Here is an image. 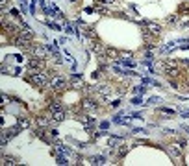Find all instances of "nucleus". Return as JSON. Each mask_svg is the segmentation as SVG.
<instances>
[{
    "label": "nucleus",
    "mask_w": 189,
    "mask_h": 166,
    "mask_svg": "<svg viewBox=\"0 0 189 166\" xmlns=\"http://www.w3.org/2000/svg\"><path fill=\"white\" fill-rule=\"evenodd\" d=\"M56 161H58V164H69V162H67V159H65V157H61V155H59V151L56 153Z\"/></svg>",
    "instance_id": "412c9836"
},
{
    "label": "nucleus",
    "mask_w": 189,
    "mask_h": 166,
    "mask_svg": "<svg viewBox=\"0 0 189 166\" xmlns=\"http://www.w3.org/2000/svg\"><path fill=\"white\" fill-rule=\"evenodd\" d=\"M120 142V138H115V137H111L109 138V146H115V144H119Z\"/></svg>",
    "instance_id": "393cba45"
},
{
    "label": "nucleus",
    "mask_w": 189,
    "mask_h": 166,
    "mask_svg": "<svg viewBox=\"0 0 189 166\" xmlns=\"http://www.w3.org/2000/svg\"><path fill=\"white\" fill-rule=\"evenodd\" d=\"M17 126H19L20 129H26V127L30 126V120H28L26 116H19V118H17Z\"/></svg>",
    "instance_id": "f8f14e48"
},
{
    "label": "nucleus",
    "mask_w": 189,
    "mask_h": 166,
    "mask_svg": "<svg viewBox=\"0 0 189 166\" xmlns=\"http://www.w3.org/2000/svg\"><path fill=\"white\" fill-rule=\"evenodd\" d=\"M117 153H119V157H124V155L128 153V146H120V150Z\"/></svg>",
    "instance_id": "5701e85b"
},
{
    "label": "nucleus",
    "mask_w": 189,
    "mask_h": 166,
    "mask_svg": "<svg viewBox=\"0 0 189 166\" xmlns=\"http://www.w3.org/2000/svg\"><path fill=\"white\" fill-rule=\"evenodd\" d=\"M84 126H85L87 131H93V127L96 126V120L91 118V116H87V118H84Z\"/></svg>",
    "instance_id": "9b49d317"
},
{
    "label": "nucleus",
    "mask_w": 189,
    "mask_h": 166,
    "mask_svg": "<svg viewBox=\"0 0 189 166\" xmlns=\"http://www.w3.org/2000/svg\"><path fill=\"white\" fill-rule=\"evenodd\" d=\"M9 15H11V17H17V15H19V11L11 7V9H9Z\"/></svg>",
    "instance_id": "c85d7f7f"
},
{
    "label": "nucleus",
    "mask_w": 189,
    "mask_h": 166,
    "mask_svg": "<svg viewBox=\"0 0 189 166\" xmlns=\"http://www.w3.org/2000/svg\"><path fill=\"white\" fill-rule=\"evenodd\" d=\"M71 85L76 87V89H80V87H84V80L78 74H71Z\"/></svg>",
    "instance_id": "6e6552de"
},
{
    "label": "nucleus",
    "mask_w": 189,
    "mask_h": 166,
    "mask_svg": "<svg viewBox=\"0 0 189 166\" xmlns=\"http://www.w3.org/2000/svg\"><path fill=\"white\" fill-rule=\"evenodd\" d=\"M178 20V15H171V17H167V22H176Z\"/></svg>",
    "instance_id": "cd10ccee"
},
{
    "label": "nucleus",
    "mask_w": 189,
    "mask_h": 166,
    "mask_svg": "<svg viewBox=\"0 0 189 166\" xmlns=\"http://www.w3.org/2000/svg\"><path fill=\"white\" fill-rule=\"evenodd\" d=\"M48 50H50V54L54 55V59H56V63H61V55H59V50H58V46H54V44H48Z\"/></svg>",
    "instance_id": "1a4fd4ad"
},
{
    "label": "nucleus",
    "mask_w": 189,
    "mask_h": 166,
    "mask_svg": "<svg viewBox=\"0 0 189 166\" xmlns=\"http://www.w3.org/2000/svg\"><path fill=\"white\" fill-rule=\"evenodd\" d=\"M158 102L161 103V100H160L158 96H154V98H150V100H148V103H158Z\"/></svg>",
    "instance_id": "bb28decb"
},
{
    "label": "nucleus",
    "mask_w": 189,
    "mask_h": 166,
    "mask_svg": "<svg viewBox=\"0 0 189 166\" xmlns=\"http://www.w3.org/2000/svg\"><path fill=\"white\" fill-rule=\"evenodd\" d=\"M143 35L145 39H154V37H160L161 35V26L158 22H145V30H143Z\"/></svg>",
    "instance_id": "f257e3e1"
},
{
    "label": "nucleus",
    "mask_w": 189,
    "mask_h": 166,
    "mask_svg": "<svg viewBox=\"0 0 189 166\" xmlns=\"http://www.w3.org/2000/svg\"><path fill=\"white\" fill-rule=\"evenodd\" d=\"M119 103H120L119 100H115V102H111V107H119Z\"/></svg>",
    "instance_id": "473e14b6"
},
{
    "label": "nucleus",
    "mask_w": 189,
    "mask_h": 166,
    "mask_svg": "<svg viewBox=\"0 0 189 166\" xmlns=\"http://www.w3.org/2000/svg\"><path fill=\"white\" fill-rule=\"evenodd\" d=\"M91 50H93V52H96V54L100 55V54H102V52H104V46H102V42H100V41H96V39H95V42H93V46H91Z\"/></svg>",
    "instance_id": "ddd939ff"
},
{
    "label": "nucleus",
    "mask_w": 189,
    "mask_h": 166,
    "mask_svg": "<svg viewBox=\"0 0 189 166\" xmlns=\"http://www.w3.org/2000/svg\"><path fill=\"white\" fill-rule=\"evenodd\" d=\"M48 122H50V118H47V116H39V118H37V126H39V127H47Z\"/></svg>",
    "instance_id": "dca6fc26"
},
{
    "label": "nucleus",
    "mask_w": 189,
    "mask_h": 166,
    "mask_svg": "<svg viewBox=\"0 0 189 166\" xmlns=\"http://www.w3.org/2000/svg\"><path fill=\"white\" fill-rule=\"evenodd\" d=\"M58 133H59V131H58V129H52V131H50V135H52V137H54V138H58Z\"/></svg>",
    "instance_id": "7c9ffc66"
},
{
    "label": "nucleus",
    "mask_w": 189,
    "mask_h": 166,
    "mask_svg": "<svg viewBox=\"0 0 189 166\" xmlns=\"http://www.w3.org/2000/svg\"><path fill=\"white\" fill-rule=\"evenodd\" d=\"M160 111H161V113H165V115H174V109H165V107H160Z\"/></svg>",
    "instance_id": "b1692460"
},
{
    "label": "nucleus",
    "mask_w": 189,
    "mask_h": 166,
    "mask_svg": "<svg viewBox=\"0 0 189 166\" xmlns=\"http://www.w3.org/2000/svg\"><path fill=\"white\" fill-rule=\"evenodd\" d=\"M89 162H91V164H104L106 162V157H104V155H96V157L89 159Z\"/></svg>",
    "instance_id": "4468645a"
},
{
    "label": "nucleus",
    "mask_w": 189,
    "mask_h": 166,
    "mask_svg": "<svg viewBox=\"0 0 189 166\" xmlns=\"http://www.w3.org/2000/svg\"><path fill=\"white\" fill-rule=\"evenodd\" d=\"M19 131H20V127H19V126H15V127H9V129L6 131V135H8V137H15Z\"/></svg>",
    "instance_id": "a211bd4d"
},
{
    "label": "nucleus",
    "mask_w": 189,
    "mask_h": 166,
    "mask_svg": "<svg viewBox=\"0 0 189 166\" xmlns=\"http://www.w3.org/2000/svg\"><path fill=\"white\" fill-rule=\"evenodd\" d=\"M2 164H6V166L17 164V159H15V157H9V155H4V157H2Z\"/></svg>",
    "instance_id": "2eb2a0df"
},
{
    "label": "nucleus",
    "mask_w": 189,
    "mask_h": 166,
    "mask_svg": "<svg viewBox=\"0 0 189 166\" xmlns=\"http://www.w3.org/2000/svg\"><path fill=\"white\" fill-rule=\"evenodd\" d=\"M58 151H61V153H65V155H71V157H72V155H74V151H72V150H69V148H65V146H59V148H58Z\"/></svg>",
    "instance_id": "aec40b11"
},
{
    "label": "nucleus",
    "mask_w": 189,
    "mask_h": 166,
    "mask_svg": "<svg viewBox=\"0 0 189 166\" xmlns=\"http://www.w3.org/2000/svg\"><path fill=\"white\" fill-rule=\"evenodd\" d=\"M180 146H182V144H180ZM180 146H172V150H171V155H172V157H180V155H182Z\"/></svg>",
    "instance_id": "6ab92c4d"
},
{
    "label": "nucleus",
    "mask_w": 189,
    "mask_h": 166,
    "mask_svg": "<svg viewBox=\"0 0 189 166\" xmlns=\"http://www.w3.org/2000/svg\"><path fill=\"white\" fill-rule=\"evenodd\" d=\"M30 81L35 85L37 89H44V87L48 85V74L47 72H41V70L39 72H33L30 76Z\"/></svg>",
    "instance_id": "f03ea898"
},
{
    "label": "nucleus",
    "mask_w": 189,
    "mask_h": 166,
    "mask_svg": "<svg viewBox=\"0 0 189 166\" xmlns=\"http://www.w3.org/2000/svg\"><path fill=\"white\" fill-rule=\"evenodd\" d=\"M32 52H33V55L35 57H41V59H44L48 55V46H44V44H32Z\"/></svg>",
    "instance_id": "7ed1b4c3"
},
{
    "label": "nucleus",
    "mask_w": 189,
    "mask_h": 166,
    "mask_svg": "<svg viewBox=\"0 0 189 166\" xmlns=\"http://www.w3.org/2000/svg\"><path fill=\"white\" fill-rule=\"evenodd\" d=\"M100 2H102V4H113L115 0H100Z\"/></svg>",
    "instance_id": "2f4dec72"
},
{
    "label": "nucleus",
    "mask_w": 189,
    "mask_h": 166,
    "mask_svg": "<svg viewBox=\"0 0 189 166\" xmlns=\"http://www.w3.org/2000/svg\"><path fill=\"white\" fill-rule=\"evenodd\" d=\"M71 2H78V0H71Z\"/></svg>",
    "instance_id": "72a5a7b5"
},
{
    "label": "nucleus",
    "mask_w": 189,
    "mask_h": 166,
    "mask_svg": "<svg viewBox=\"0 0 189 166\" xmlns=\"http://www.w3.org/2000/svg\"><path fill=\"white\" fill-rule=\"evenodd\" d=\"M84 35H87L89 39H96V31H95L93 28H85V30H84Z\"/></svg>",
    "instance_id": "f3484780"
},
{
    "label": "nucleus",
    "mask_w": 189,
    "mask_h": 166,
    "mask_svg": "<svg viewBox=\"0 0 189 166\" xmlns=\"http://www.w3.org/2000/svg\"><path fill=\"white\" fill-rule=\"evenodd\" d=\"M52 120H56V122H63V120H65L63 109H56V111H52Z\"/></svg>",
    "instance_id": "9d476101"
},
{
    "label": "nucleus",
    "mask_w": 189,
    "mask_h": 166,
    "mask_svg": "<svg viewBox=\"0 0 189 166\" xmlns=\"http://www.w3.org/2000/svg\"><path fill=\"white\" fill-rule=\"evenodd\" d=\"M0 6H2V11H6V6H8V0H0Z\"/></svg>",
    "instance_id": "c756f323"
},
{
    "label": "nucleus",
    "mask_w": 189,
    "mask_h": 166,
    "mask_svg": "<svg viewBox=\"0 0 189 166\" xmlns=\"http://www.w3.org/2000/svg\"><path fill=\"white\" fill-rule=\"evenodd\" d=\"M82 107H84V111H87V113H95V111L98 109V103L95 102V100H91V98H85L82 102Z\"/></svg>",
    "instance_id": "423d86ee"
},
{
    "label": "nucleus",
    "mask_w": 189,
    "mask_h": 166,
    "mask_svg": "<svg viewBox=\"0 0 189 166\" xmlns=\"http://www.w3.org/2000/svg\"><path fill=\"white\" fill-rule=\"evenodd\" d=\"M96 92L100 94V98L106 100V98L109 96V92H111V87H109V85H100V87L96 89Z\"/></svg>",
    "instance_id": "0eeeda50"
},
{
    "label": "nucleus",
    "mask_w": 189,
    "mask_h": 166,
    "mask_svg": "<svg viewBox=\"0 0 189 166\" xmlns=\"http://www.w3.org/2000/svg\"><path fill=\"white\" fill-rule=\"evenodd\" d=\"M35 135H37V138H43V140L47 138V135H44V129H43V127H39V129L35 131Z\"/></svg>",
    "instance_id": "4be33fe9"
},
{
    "label": "nucleus",
    "mask_w": 189,
    "mask_h": 166,
    "mask_svg": "<svg viewBox=\"0 0 189 166\" xmlns=\"http://www.w3.org/2000/svg\"><path fill=\"white\" fill-rule=\"evenodd\" d=\"M43 59L41 57H33V59H30L28 63H26V68L30 70V72H39L41 68H43Z\"/></svg>",
    "instance_id": "39448f33"
},
{
    "label": "nucleus",
    "mask_w": 189,
    "mask_h": 166,
    "mask_svg": "<svg viewBox=\"0 0 189 166\" xmlns=\"http://www.w3.org/2000/svg\"><path fill=\"white\" fill-rule=\"evenodd\" d=\"M50 85L54 91H65V87H67V80L61 76H54L52 80H50Z\"/></svg>",
    "instance_id": "20e7f679"
},
{
    "label": "nucleus",
    "mask_w": 189,
    "mask_h": 166,
    "mask_svg": "<svg viewBox=\"0 0 189 166\" xmlns=\"http://www.w3.org/2000/svg\"><path fill=\"white\" fill-rule=\"evenodd\" d=\"M133 92H136V94H143L145 89H143V87H133Z\"/></svg>",
    "instance_id": "a878e982"
}]
</instances>
